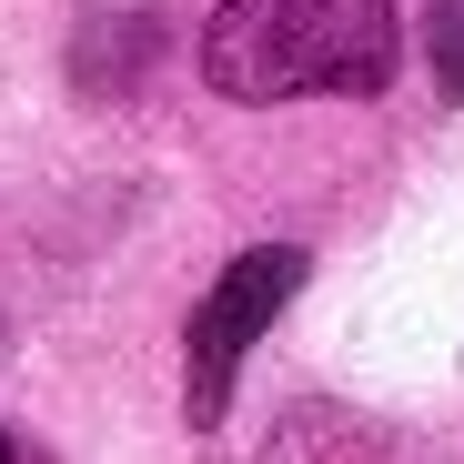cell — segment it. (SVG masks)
I'll return each instance as SVG.
<instances>
[{"label": "cell", "instance_id": "cell-4", "mask_svg": "<svg viewBox=\"0 0 464 464\" xmlns=\"http://www.w3.org/2000/svg\"><path fill=\"white\" fill-rule=\"evenodd\" d=\"M0 464H51V454H41L31 434H11V424H0Z\"/></svg>", "mask_w": 464, "mask_h": 464}, {"label": "cell", "instance_id": "cell-3", "mask_svg": "<svg viewBox=\"0 0 464 464\" xmlns=\"http://www.w3.org/2000/svg\"><path fill=\"white\" fill-rule=\"evenodd\" d=\"M424 51H434V82L464 102V0H434L424 11Z\"/></svg>", "mask_w": 464, "mask_h": 464}, {"label": "cell", "instance_id": "cell-2", "mask_svg": "<svg viewBox=\"0 0 464 464\" xmlns=\"http://www.w3.org/2000/svg\"><path fill=\"white\" fill-rule=\"evenodd\" d=\"M293 283H303V253L293 243H263L243 263H222V283L202 293V314H192V394H182L192 424H212L232 404V363H243V343L293 303Z\"/></svg>", "mask_w": 464, "mask_h": 464}, {"label": "cell", "instance_id": "cell-1", "mask_svg": "<svg viewBox=\"0 0 464 464\" xmlns=\"http://www.w3.org/2000/svg\"><path fill=\"white\" fill-rule=\"evenodd\" d=\"M202 82L232 102L383 92L394 82V0H222L202 31Z\"/></svg>", "mask_w": 464, "mask_h": 464}]
</instances>
